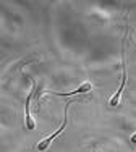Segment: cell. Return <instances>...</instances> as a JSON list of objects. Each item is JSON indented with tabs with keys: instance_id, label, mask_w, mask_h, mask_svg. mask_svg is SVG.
<instances>
[{
	"instance_id": "4",
	"label": "cell",
	"mask_w": 136,
	"mask_h": 152,
	"mask_svg": "<svg viewBox=\"0 0 136 152\" xmlns=\"http://www.w3.org/2000/svg\"><path fill=\"white\" fill-rule=\"evenodd\" d=\"M92 89V83L89 81H84L83 84L80 86L78 89H75V91L71 92H55V91H44V94H52V96H60V97H71V96H76V94H86L89 92Z\"/></svg>"
},
{
	"instance_id": "2",
	"label": "cell",
	"mask_w": 136,
	"mask_h": 152,
	"mask_svg": "<svg viewBox=\"0 0 136 152\" xmlns=\"http://www.w3.org/2000/svg\"><path fill=\"white\" fill-rule=\"evenodd\" d=\"M31 83H33V89H31V92L28 94V97H26V105H24V125H26V128L28 129H36V120L33 118V115H31V110H29V102H31V99H33V96H34V92H36V81L33 78H31Z\"/></svg>"
},
{
	"instance_id": "3",
	"label": "cell",
	"mask_w": 136,
	"mask_h": 152,
	"mask_svg": "<svg viewBox=\"0 0 136 152\" xmlns=\"http://www.w3.org/2000/svg\"><path fill=\"white\" fill-rule=\"evenodd\" d=\"M121 60H123V65H121V83H120V88L118 91L112 96V99L109 100V105L110 107H117L120 104V97H121V92L125 89V84H126V65H125V55H121Z\"/></svg>"
},
{
	"instance_id": "5",
	"label": "cell",
	"mask_w": 136,
	"mask_h": 152,
	"mask_svg": "<svg viewBox=\"0 0 136 152\" xmlns=\"http://www.w3.org/2000/svg\"><path fill=\"white\" fill-rule=\"evenodd\" d=\"M131 142L136 144V133H133V136H131Z\"/></svg>"
},
{
	"instance_id": "1",
	"label": "cell",
	"mask_w": 136,
	"mask_h": 152,
	"mask_svg": "<svg viewBox=\"0 0 136 152\" xmlns=\"http://www.w3.org/2000/svg\"><path fill=\"white\" fill-rule=\"evenodd\" d=\"M68 107H70V102H68L67 105H65V117H63V123L60 125V128L57 129V131H53L50 136H47V137H44L42 141H39V144H37V151H39V152H44V151H47V149H49V146L52 144V141L55 139V137L58 136L60 133H62L63 129L67 128V123H68Z\"/></svg>"
}]
</instances>
